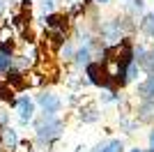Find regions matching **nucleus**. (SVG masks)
<instances>
[{"label":"nucleus","mask_w":154,"mask_h":152,"mask_svg":"<svg viewBox=\"0 0 154 152\" xmlns=\"http://www.w3.org/2000/svg\"><path fill=\"white\" fill-rule=\"evenodd\" d=\"M64 125L62 120L58 118V113H44L42 118L37 120V127H35V131H37V141L39 143H53L55 138H60V134H62Z\"/></svg>","instance_id":"1"},{"label":"nucleus","mask_w":154,"mask_h":152,"mask_svg":"<svg viewBox=\"0 0 154 152\" xmlns=\"http://www.w3.org/2000/svg\"><path fill=\"white\" fill-rule=\"evenodd\" d=\"M85 76H88V83H92L97 88H106V90L113 88V83H110V78H108L101 62H88L85 65Z\"/></svg>","instance_id":"2"},{"label":"nucleus","mask_w":154,"mask_h":152,"mask_svg":"<svg viewBox=\"0 0 154 152\" xmlns=\"http://www.w3.org/2000/svg\"><path fill=\"white\" fill-rule=\"evenodd\" d=\"M37 104L44 113H58L60 108H62V99H60L55 92H51V90H44V92L37 97Z\"/></svg>","instance_id":"3"},{"label":"nucleus","mask_w":154,"mask_h":152,"mask_svg":"<svg viewBox=\"0 0 154 152\" xmlns=\"http://www.w3.org/2000/svg\"><path fill=\"white\" fill-rule=\"evenodd\" d=\"M14 106H16L19 120L23 122V125H28V122H30L32 118H35V101H32L28 95L19 97V99H14Z\"/></svg>","instance_id":"4"},{"label":"nucleus","mask_w":154,"mask_h":152,"mask_svg":"<svg viewBox=\"0 0 154 152\" xmlns=\"http://www.w3.org/2000/svg\"><path fill=\"white\" fill-rule=\"evenodd\" d=\"M0 145L5 147V150H16V145H19V134H16V129H12V127H2L0 129Z\"/></svg>","instance_id":"5"},{"label":"nucleus","mask_w":154,"mask_h":152,"mask_svg":"<svg viewBox=\"0 0 154 152\" xmlns=\"http://www.w3.org/2000/svg\"><path fill=\"white\" fill-rule=\"evenodd\" d=\"M44 25L48 28V30H62V32H67V28H69V19H67V16H62V14L51 12V14H46Z\"/></svg>","instance_id":"6"},{"label":"nucleus","mask_w":154,"mask_h":152,"mask_svg":"<svg viewBox=\"0 0 154 152\" xmlns=\"http://www.w3.org/2000/svg\"><path fill=\"white\" fill-rule=\"evenodd\" d=\"M136 95H138V99L154 101V74H147V78H145V81L138 83V88H136Z\"/></svg>","instance_id":"7"},{"label":"nucleus","mask_w":154,"mask_h":152,"mask_svg":"<svg viewBox=\"0 0 154 152\" xmlns=\"http://www.w3.org/2000/svg\"><path fill=\"white\" fill-rule=\"evenodd\" d=\"M71 62L76 65V69H83L88 62H92V46L90 44H83L81 49H76V53H74V60Z\"/></svg>","instance_id":"8"},{"label":"nucleus","mask_w":154,"mask_h":152,"mask_svg":"<svg viewBox=\"0 0 154 152\" xmlns=\"http://www.w3.org/2000/svg\"><path fill=\"white\" fill-rule=\"evenodd\" d=\"M94 152H124V143L120 138H110L106 143H99L94 147Z\"/></svg>","instance_id":"9"},{"label":"nucleus","mask_w":154,"mask_h":152,"mask_svg":"<svg viewBox=\"0 0 154 152\" xmlns=\"http://www.w3.org/2000/svg\"><path fill=\"white\" fill-rule=\"evenodd\" d=\"M74 53H76V49H74V44H71L69 39H64L62 44L58 46V58L64 60V62H71V60H74Z\"/></svg>","instance_id":"10"},{"label":"nucleus","mask_w":154,"mask_h":152,"mask_svg":"<svg viewBox=\"0 0 154 152\" xmlns=\"http://www.w3.org/2000/svg\"><path fill=\"white\" fill-rule=\"evenodd\" d=\"M81 120L83 122H97L101 115H99V111H97V106H92V104H85V106H81Z\"/></svg>","instance_id":"11"},{"label":"nucleus","mask_w":154,"mask_h":152,"mask_svg":"<svg viewBox=\"0 0 154 152\" xmlns=\"http://www.w3.org/2000/svg\"><path fill=\"white\" fill-rule=\"evenodd\" d=\"M136 62L140 65L143 71H147V74H154V51H147L140 60H136Z\"/></svg>","instance_id":"12"},{"label":"nucleus","mask_w":154,"mask_h":152,"mask_svg":"<svg viewBox=\"0 0 154 152\" xmlns=\"http://www.w3.org/2000/svg\"><path fill=\"white\" fill-rule=\"evenodd\" d=\"M9 69H14V55L0 51V74H7Z\"/></svg>","instance_id":"13"},{"label":"nucleus","mask_w":154,"mask_h":152,"mask_svg":"<svg viewBox=\"0 0 154 152\" xmlns=\"http://www.w3.org/2000/svg\"><path fill=\"white\" fill-rule=\"evenodd\" d=\"M140 30L145 32V35H149V37L154 35V12H147L145 16H143V21H140Z\"/></svg>","instance_id":"14"},{"label":"nucleus","mask_w":154,"mask_h":152,"mask_svg":"<svg viewBox=\"0 0 154 152\" xmlns=\"http://www.w3.org/2000/svg\"><path fill=\"white\" fill-rule=\"evenodd\" d=\"M39 9H42V14L55 12V0H42V2H39Z\"/></svg>","instance_id":"15"},{"label":"nucleus","mask_w":154,"mask_h":152,"mask_svg":"<svg viewBox=\"0 0 154 152\" xmlns=\"http://www.w3.org/2000/svg\"><path fill=\"white\" fill-rule=\"evenodd\" d=\"M149 150H154V129L149 131Z\"/></svg>","instance_id":"16"},{"label":"nucleus","mask_w":154,"mask_h":152,"mask_svg":"<svg viewBox=\"0 0 154 152\" xmlns=\"http://www.w3.org/2000/svg\"><path fill=\"white\" fill-rule=\"evenodd\" d=\"M5 12V0H0V14Z\"/></svg>","instance_id":"17"},{"label":"nucleus","mask_w":154,"mask_h":152,"mask_svg":"<svg viewBox=\"0 0 154 152\" xmlns=\"http://www.w3.org/2000/svg\"><path fill=\"white\" fill-rule=\"evenodd\" d=\"M94 2H99V5H108L110 0H94Z\"/></svg>","instance_id":"18"},{"label":"nucleus","mask_w":154,"mask_h":152,"mask_svg":"<svg viewBox=\"0 0 154 152\" xmlns=\"http://www.w3.org/2000/svg\"><path fill=\"white\" fill-rule=\"evenodd\" d=\"M129 152H145V150H140V147H131Z\"/></svg>","instance_id":"19"},{"label":"nucleus","mask_w":154,"mask_h":152,"mask_svg":"<svg viewBox=\"0 0 154 152\" xmlns=\"http://www.w3.org/2000/svg\"><path fill=\"white\" fill-rule=\"evenodd\" d=\"M145 152H154V150H145Z\"/></svg>","instance_id":"20"},{"label":"nucleus","mask_w":154,"mask_h":152,"mask_svg":"<svg viewBox=\"0 0 154 152\" xmlns=\"http://www.w3.org/2000/svg\"><path fill=\"white\" fill-rule=\"evenodd\" d=\"M152 42H154V35H152Z\"/></svg>","instance_id":"21"}]
</instances>
